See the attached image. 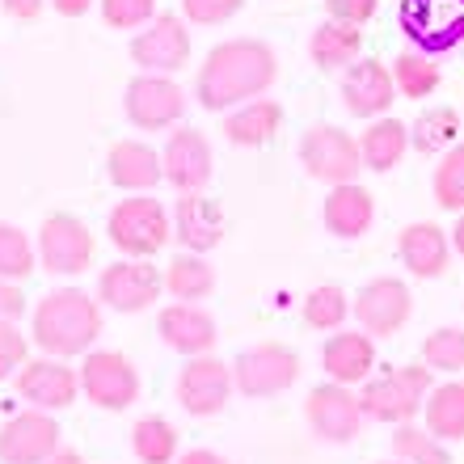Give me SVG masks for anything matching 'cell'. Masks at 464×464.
Returning a JSON list of instances; mask_svg holds the SVG:
<instances>
[{
	"instance_id": "1",
	"label": "cell",
	"mask_w": 464,
	"mask_h": 464,
	"mask_svg": "<svg viewBox=\"0 0 464 464\" xmlns=\"http://www.w3.org/2000/svg\"><path fill=\"white\" fill-rule=\"evenodd\" d=\"M279 76V60L262 38H228L208 51V60L198 63L195 98L203 111H237L245 102L262 98Z\"/></svg>"
},
{
	"instance_id": "2",
	"label": "cell",
	"mask_w": 464,
	"mask_h": 464,
	"mask_svg": "<svg viewBox=\"0 0 464 464\" xmlns=\"http://www.w3.org/2000/svg\"><path fill=\"white\" fill-rule=\"evenodd\" d=\"M102 334V300L81 287H55L30 313V343L51 359H85Z\"/></svg>"
},
{
	"instance_id": "3",
	"label": "cell",
	"mask_w": 464,
	"mask_h": 464,
	"mask_svg": "<svg viewBox=\"0 0 464 464\" xmlns=\"http://www.w3.org/2000/svg\"><path fill=\"white\" fill-rule=\"evenodd\" d=\"M106 232H111V245L122 257H157L173 237V216L165 211L160 198L131 195L111 208Z\"/></svg>"
},
{
	"instance_id": "4",
	"label": "cell",
	"mask_w": 464,
	"mask_h": 464,
	"mask_svg": "<svg viewBox=\"0 0 464 464\" xmlns=\"http://www.w3.org/2000/svg\"><path fill=\"white\" fill-rule=\"evenodd\" d=\"M430 367L427 363H405L397 372H384V376L367 380L363 392H359V405L372 422H397L405 427L410 418L427 405L430 397Z\"/></svg>"
},
{
	"instance_id": "5",
	"label": "cell",
	"mask_w": 464,
	"mask_h": 464,
	"mask_svg": "<svg viewBox=\"0 0 464 464\" xmlns=\"http://www.w3.org/2000/svg\"><path fill=\"white\" fill-rule=\"evenodd\" d=\"M38 262L43 270L60 275V279H76L93 266V232L85 220H76L72 211H51L38 224Z\"/></svg>"
},
{
	"instance_id": "6",
	"label": "cell",
	"mask_w": 464,
	"mask_h": 464,
	"mask_svg": "<svg viewBox=\"0 0 464 464\" xmlns=\"http://www.w3.org/2000/svg\"><path fill=\"white\" fill-rule=\"evenodd\" d=\"M122 111L135 131H169L186 114V89L173 76L140 72L122 89Z\"/></svg>"
},
{
	"instance_id": "7",
	"label": "cell",
	"mask_w": 464,
	"mask_h": 464,
	"mask_svg": "<svg viewBox=\"0 0 464 464\" xmlns=\"http://www.w3.org/2000/svg\"><path fill=\"white\" fill-rule=\"evenodd\" d=\"M300 165L308 169V178H317L325 186H346L359 178L363 157H359V140L334 127V122H317L308 127L300 140Z\"/></svg>"
},
{
	"instance_id": "8",
	"label": "cell",
	"mask_w": 464,
	"mask_h": 464,
	"mask_svg": "<svg viewBox=\"0 0 464 464\" xmlns=\"http://www.w3.org/2000/svg\"><path fill=\"white\" fill-rule=\"evenodd\" d=\"M76 376H81V392L98 410L119 414L131 401H140V372L122 351H89L76 367Z\"/></svg>"
},
{
	"instance_id": "9",
	"label": "cell",
	"mask_w": 464,
	"mask_h": 464,
	"mask_svg": "<svg viewBox=\"0 0 464 464\" xmlns=\"http://www.w3.org/2000/svg\"><path fill=\"white\" fill-rule=\"evenodd\" d=\"M165 292V270L152 266V257H119L98 275L102 304L114 313H144Z\"/></svg>"
},
{
	"instance_id": "10",
	"label": "cell",
	"mask_w": 464,
	"mask_h": 464,
	"mask_svg": "<svg viewBox=\"0 0 464 464\" xmlns=\"http://www.w3.org/2000/svg\"><path fill=\"white\" fill-rule=\"evenodd\" d=\"M295 380H300V354L283 343H257L232 363V384L245 397H275L292 389Z\"/></svg>"
},
{
	"instance_id": "11",
	"label": "cell",
	"mask_w": 464,
	"mask_h": 464,
	"mask_svg": "<svg viewBox=\"0 0 464 464\" xmlns=\"http://www.w3.org/2000/svg\"><path fill=\"white\" fill-rule=\"evenodd\" d=\"M131 60L140 63V72L173 76L190 63V30L182 17L173 13H157L152 22L131 38Z\"/></svg>"
},
{
	"instance_id": "12",
	"label": "cell",
	"mask_w": 464,
	"mask_h": 464,
	"mask_svg": "<svg viewBox=\"0 0 464 464\" xmlns=\"http://www.w3.org/2000/svg\"><path fill=\"white\" fill-rule=\"evenodd\" d=\"M17 384V397L30 401V410H68V405L81 397V376H76V367H68V359H51V354H38L30 363L13 376Z\"/></svg>"
},
{
	"instance_id": "13",
	"label": "cell",
	"mask_w": 464,
	"mask_h": 464,
	"mask_svg": "<svg viewBox=\"0 0 464 464\" xmlns=\"http://www.w3.org/2000/svg\"><path fill=\"white\" fill-rule=\"evenodd\" d=\"M304 418L313 435L325 443H351L359 435V427L367 422L363 405H359V392H351L346 384H317L304 401Z\"/></svg>"
},
{
	"instance_id": "14",
	"label": "cell",
	"mask_w": 464,
	"mask_h": 464,
	"mask_svg": "<svg viewBox=\"0 0 464 464\" xmlns=\"http://www.w3.org/2000/svg\"><path fill=\"white\" fill-rule=\"evenodd\" d=\"M232 367L216 354H198V359H186V367L178 372V405L195 418H211L220 414L232 397Z\"/></svg>"
},
{
	"instance_id": "15",
	"label": "cell",
	"mask_w": 464,
	"mask_h": 464,
	"mask_svg": "<svg viewBox=\"0 0 464 464\" xmlns=\"http://www.w3.org/2000/svg\"><path fill=\"white\" fill-rule=\"evenodd\" d=\"M60 452V422L47 410H22L0 427V464H43Z\"/></svg>"
},
{
	"instance_id": "16",
	"label": "cell",
	"mask_w": 464,
	"mask_h": 464,
	"mask_svg": "<svg viewBox=\"0 0 464 464\" xmlns=\"http://www.w3.org/2000/svg\"><path fill=\"white\" fill-rule=\"evenodd\" d=\"M160 165H165V182L178 195H198L211 182V144L208 135L195 127H178L169 131L165 148H160Z\"/></svg>"
},
{
	"instance_id": "17",
	"label": "cell",
	"mask_w": 464,
	"mask_h": 464,
	"mask_svg": "<svg viewBox=\"0 0 464 464\" xmlns=\"http://www.w3.org/2000/svg\"><path fill=\"white\" fill-rule=\"evenodd\" d=\"M410 287L401 279H372L367 287H359L351 313L359 317V330L372 338H392L410 321Z\"/></svg>"
},
{
	"instance_id": "18",
	"label": "cell",
	"mask_w": 464,
	"mask_h": 464,
	"mask_svg": "<svg viewBox=\"0 0 464 464\" xmlns=\"http://www.w3.org/2000/svg\"><path fill=\"white\" fill-rule=\"evenodd\" d=\"M106 178L127 195H152L165 182V165L157 148L144 140H114L106 152Z\"/></svg>"
},
{
	"instance_id": "19",
	"label": "cell",
	"mask_w": 464,
	"mask_h": 464,
	"mask_svg": "<svg viewBox=\"0 0 464 464\" xmlns=\"http://www.w3.org/2000/svg\"><path fill=\"white\" fill-rule=\"evenodd\" d=\"M397 93V81L380 60H354L343 76V106L354 119H384Z\"/></svg>"
},
{
	"instance_id": "20",
	"label": "cell",
	"mask_w": 464,
	"mask_h": 464,
	"mask_svg": "<svg viewBox=\"0 0 464 464\" xmlns=\"http://www.w3.org/2000/svg\"><path fill=\"white\" fill-rule=\"evenodd\" d=\"M157 334L169 351L186 354V359L211 354V346L220 338V334H216V317L198 304H165L157 317Z\"/></svg>"
},
{
	"instance_id": "21",
	"label": "cell",
	"mask_w": 464,
	"mask_h": 464,
	"mask_svg": "<svg viewBox=\"0 0 464 464\" xmlns=\"http://www.w3.org/2000/svg\"><path fill=\"white\" fill-rule=\"evenodd\" d=\"M224 208L216 198L198 195H182L173 203V237L186 245V254H211L224 241Z\"/></svg>"
},
{
	"instance_id": "22",
	"label": "cell",
	"mask_w": 464,
	"mask_h": 464,
	"mask_svg": "<svg viewBox=\"0 0 464 464\" xmlns=\"http://www.w3.org/2000/svg\"><path fill=\"white\" fill-rule=\"evenodd\" d=\"M321 367H325V376L334 384H363L372 380V367H376V343H372V334L354 330V334H334L330 343L321 346Z\"/></svg>"
},
{
	"instance_id": "23",
	"label": "cell",
	"mask_w": 464,
	"mask_h": 464,
	"mask_svg": "<svg viewBox=\"0 0 464 464\" xmlns=\"http://www.w3.org/2000/svg\"><path fill=\"white\" fill-rule=\"evenodd\" d=\"M397 254L401 262L410 266V275L418 279H440L448 270V254H452V241L443 237L440 224H405L401 228V241H397Z\"/></svg>"
},
{
	"instance_id": "24",
	"label": "cell",
	"mask_w": 464,
	"mask_h": 464,
	"mask_svg": "<svg viewBox=\"0 0 464 464\" xmlns=\"http://www.w3.org/2000/svg\"><path fill=\"white\" fill-rule=\"evenodd\" d=\"M321 220L334 237H363L376 220V198L367 195L359 182H346V186H330V195H325V208H321Z\"/></svg>"
},
{
	"instance_id": "25",
	"label": "cell",
	"mask_w": 464,
	"mask_h": 464,
	"mask_svg": "<svg viewBox=\"0 0 464 464\" xmlns=\"http://www.w3.org/2000/svg\"><path fill=\"white\" fill-rule=\"evenodd\" d=\"M283 127V106L270 98H254L224 114V140L237 148H262L275 140V131Z\"/></svg>"
},
{
	"instance_id": "26",
	"label": "cell",
	"mask_w": 464,
	"mask_h": 464,
	"mask_svg": "<svg viewBox=\"0 0 464 464\" xmlns=\"http://www.w3.org/2000/svg\"><path fill=\"white\" fill-rule=\"evenodd\" d=\"M410 152V127L401 119H372L363 135H359V157H363V169L389 173L392 165H401V157Z\"/></svg>"
},
{
	"instance_id": "27",
	"label": "cell",
	"mask_w": 464,
	"mask_h": 464,
	"mask_svg": "<svg viewBox=\"0 0 464 464\" xmlns=\"http://www.w3.org/2000/svg\"><path fill=\"white\" fill-rule=\"evenodd\" d=\"M363 51V30L359 25H343V22H321L308 38V55L321 72H338V68H351Z\"/></svg>"
},
{
	"instance_id": "28",
	"label": "cell",
	"mask_w": 464,
	"mask_h": 464,
	"mask_svg": "<svg viewBox=\"0 0 464 464\" xmlns=\"http://www.w3.org/2000/svg\"><path fill=\"white\" fill-rule=\"evenodd\" d=\"M165 292L178 300V304H198L216 292V270L208 266L203 254H178L165 266Z\"/></svg>"
},
{
	"instance_id": "29",
	"label": "cell",
	"mask_w": 464,
	"mask_h": 464,
	"mask_svg": "<svg viewBox=\"0 0 464 464\" xmlns=\"http://www.w3.org/2000/svg\"><path fill=\"white\" fill-rule=\"evenodd\" d=\"M456 144H460V114L452 106H427L418 114L414 127H410V148H418L422 157L448 152Z\"/></svg>"
},
{
	"instance_id": "30",
	"label": "cell",
	"mask_w": 464,
	"mask_h": 464,
	"mask_svg": "<svg viewBox=\"0 0 464 464\" xmlns=\"http://www.w3.org/2000/svg\"><path fill=\"white\" fill-rule=\"evenodd\" d=\"M392 81H397V93L410 102H422L440 89V63L430 51H401L397 63H392Z\"/></svg>"
},
{
	"instance_id": "31",
	"label": "cell",
	"mask_w": 464,
	"mask_h": 464,
	"mask_svg": "<svg viewBox=\"0 0 464 464\" xmlns=\"http://www.w3.org/2000/svg\"><path fill=\"white\" fill-rule=\"evenodd\" d=\"M427 430L435 440H464V384H440L427 397Z\"/></svg>"
},
{
	"instance_id": "32",
	"label": "cell",
	"mask_w": 464,
	"mask_h": 464,
	"mask_svg": "<svg viewBox=\"0 0 464 464\" xmlns=\"http://www.w3.org/2000/svg\"><path fill=\"white\" fill-rule=\"evenodd\" d=\"M131 452L140 456V464H169L178 456V430L165 418H140L131 427Z\"/></svg>"
},
{
	"instance_id": "33",
	"label": "cell",
	"mask_w": 464,
	"mask_h": 464,
	"mask_svg": "<svg viewBox=\"0 0 464 464\" xmlns=\"http://www.w3.org/2000/svg\"><path fill=\"white\" fill-rule=\"evenodd\" d=\"M38 270V249L30 241V232H22L17 224H0V279L22 283Z\"/></svg>"
},
{
	"instance_id": "34",
	"label": "cell",
	"mask_w": 464,
	"mask_h": 464,
	"mask_svg": "<svg viewBox=\"0 0 464 464\" xmlns=\"http://www.w3.org/2000/svg\"><path fill=\"white\" fill-rule=\"evenodd\" d=\"M346 317H351V295L338 283H321L304 295V325L313 330H343Z\"/></svg>"
},
{
	"instance_id": "35",
	"label": "cell",
	"mask_w": 464,
	"mask_h": 464,
	"mask_svg": "<svg viewBox=\"0 0 464 464\" xmlns=\"http://www.w3.org/2000/svg\"><path fill=\"white\" fill-rule=\"evenodd\" d=\"M435 203L443 211L464 216V140L456 148H448L443 160L435 165Z\"/></svg>"
},
{
	"instance_id": "36",
	"label": "cell",
	"mask_w": 464,
	"mask_h": 464,
	"mask_svg": "<svg viewBox=\"0 0 464 464\" xmlns=\"http://www.w3.org/2000/svg\"><path fill=\"white\" fill-rule=\"evenodd\" d=\"M392 452H397V460L405 464H452V456L443 452V443L430 435V430H418V427H397V435H392Z\"/></svg>"
},
{
	"instance_id": "37",
	"label": "cell",
	"mask_w": 464,
	"mask_h": 464,
	"mask_svg": "<svg viewBox=\"0 0 464 464\" xmlns=\"http://www.w3.org/2000/svg\"><path fill=\"white\" fill-rule=\"evenodd\" d=\"M422 363H427L430 372H460L464 367V334L452 330V325L435 330L427 343H422Z\"/></svg>"
},
{
	"instance_id": "38",
	"label": "cell",
	"mask_w": 464,
	"mask_h": 464,
	"mask_svg": "<svg viewBox=\"0 0 464 464\" xmlns=\"http://www.w3.org/2000/svg\"><path fill=\"white\" fill-rule=\"evenodd\" d=\"M98 9L111 30H144L157 17V0H98Z\"/></svg>"
},
{
	"instance_id": "39",
	"label": "cell",
	"mask_w": 464,
	"mask_h": 464,
	"mask_svg": "<svg viewBox=\"0 0 464 464\" xmlns=\"http://www.w3.org/2000/svg\"><path fill=\"white\" fill-rule=\"evenodd\" d=\"M30 363V334L17 330V321H0V380L17 376Z\"/></svg>"
},
{
	"instance_id": "40",
	"label": "cell",
	"mask_w": 464,
	"mask_h": 464,
	"mask_svg": "<svg viewBox=\"0 0 464 464\" xmlns=\"http://www.w3.org/2000/svg\"><path fill=\"white\" fill-rule=\"evenodd\" d=\"M245 9V0H182V17L190 25H224Z\"/></svg>"
},
{
	"instance_id": "41",
	"label": "cell",
	"mask_w": 464,
	"mask_h": 464,
	"mask_svg": "<svg viewBox=\"0 0 464 464\" xmlns=\"http://www.w3.org/2000/svg\"><path fill=\"white\" fill-rule=\"evenodd\" d=\"M325 9H330V22L359 25V30H363V25L376 17L380 0H325Z\"/></svg>"
},
{
	"instance_id": "42",
	"label": "cell",
	"mask_w": 464,
	"mask_h": 464,
	"mask_svg": "<svg viewBox=\"0 0 464 464\" xmlns=\"http://www.w3.org/2000/svg\"><path fill=\"white\" fill-rule=\"evenodd\" d=\"M25 292H22V283H9V279H0V321H22L25 317Z\"/></svg>"
},
{
	"instance_id": "43",
	"label": "cell",
	"mask_w": 464,
	"mask_h": 464,
	"mask_svg": "<svg viewBox=\"0 0 464 464\" xmlns=\"http://www.w3.org/2000/svg\"><path fill=\"white\" fill-rule=\"evenodd\" d=\"M0 5H5V13L17 17V22H34L38 13L47 9V0H0Z\"/></svg>"
},
{
	"instance_id": "44",
	"label": "cell",
	"mask_w": 464,
	"mask_h": 464,
	"mask_svg": "<svg viewBox=\"0 0 464 464\" xmlns=\"http://www.w3.org/2000/svg\"><path fill=\"white\" fill-rule=\"evenodd\" d=\"M47 5L60 13V17H85V13L93 9L98 0H47Z\"/></svg>"
},
{
	"instance_id": "45",
	"label": "cell",
	"mask_w": 464,
	"mask_h": 464,
	"mask_svg": "<svg viewBox=\"0 0 464 464\" xmlns=\"http://www.w3.org/2000/svg\"><path fill=\"white\" fill-rule=\"evenodd\" d=\"M178 464H228L220 452H208V448H190V452L178 456Z\"/></svg>"
},
{
	"instance_id": "46",
	"label": "cell",
	"mask_w": 464,
	"mask_h": 464,
	"mask_svg": "<svg viewBox=\"0 0 464 464\" xmlns=\"http://www.w3.org/2000/svg\"><path fill=\"white\" fill-rule=\"evenodd\" d=\"M43 464H85V460H81V452H68V448H60V452L51 456V460H43Z\"/></svg>"
},
{
	"instance_id": "47",
	"label": "cell",
	"mask_w": 464,
	"mask_h": 464,
	"mask_svg": "<svg viewBox=\"0 0 464 464\" xmlns=\"http://www.w3.org/2000/svg\"><path fill=\"white\" fill-rule=\"evenodd\" d=\"M452 245H456V254L464 257V216L456 220V228H452Z\"/></svg>"
},
{
	"instance_id": "48",
	"label": "cell",
	"mask_w": 464,
	"mask_h": 464,
	"mask_svg": "<svg viewBox=\"0 0 464 464\" xmlns=\"http://www.w3.org/2000/svg\"><path fill=\"white\" fill-rule=\"evenodd\" d=\"M460 5H464V0H460Z\"/></svg>"
}]
</instances>
